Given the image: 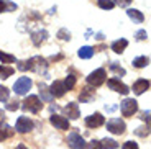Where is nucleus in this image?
I'll return each mask as SVG.
<instances>
[{"label": "nucleus", "mask_w": 151, "mask_h": 149, "mask_svg": "<svg viewBox=\"0 0 151 149\" xmlns=\"http://www.w3.org/2000/svg\"><path fill=\"white\" fill-rule=\"evenodd\" d=\"M105 123V118H104L100 113H94V115L91 116H87L86 118V126L87 128H99V126H102V125Z\"/></svg>", "instance_id": "9d476101"}, {"label": "nucleus", "mask_w": 151, "mask_h": 149, "mask_svg": "<svg viewBox=\"0 0 151 149\" xmlns=\"http://www.w3.org/2000/svg\"><path fill=\"white\" fill-rule=\"evenodd\" d=\"M17 149H28V148L25 144H18V146H17Z\"/></svg>", "instance_id": "4c0bfd02"}, {"label": "nucleus", "mask_w": 151, "mask_h": 149, "mask_svg": "<svg viewBox=\"0 0 151 149\" xmlns=\"http://www.w3.org/2000/svg\"><path fill=\"white\" fill-rule=\"evenodd\" d=\"M107 85L112 90H115V92L123 93V95H128V92H130L128 87L125 85L123 82H120V79H109V80H107Z\"/></svg>", "instance_id": "1a4fd4ad"}, {"label": "nucleus", "mask_w": 151, "mask_h": 149, "mask_svg": "<svg viewBox=\"0 0 151 149\" xmlns=\"http://www.w3.org/2000/svg\"><path fill=\"white\" fill-rule=\"evenodd\" d=\"M99 148L100 149H117L118 148V143L115 139H110V138H105L102 141H99Z\"/></svg>", "instance_id": "6ab92c4d"}, {"label": "nucleus", "mask_w": 151, "mask_h": 149, "mask_svg": "<svg viewBox=\"0 0 151 149\" xmlns=\"http://www.w3.org/2000/svg\"><path fill=\"white\" fill-rule=\"evenodd\" d=\"M136 39H138V41H145V39H148V33L145 30H140V31H136Z\"/></svg>", "instance_id": "473e14b6"}, {"label": "nucleus", "mask_w": 151, "mask_h": 149, "mask_svg": "<svg viewBox=\"0 0 151 149\" xmlns=\"http://www.w3.org/2000/svg\"><path fill=\"white\" fill-rule=\"evenodd\" d=\"M58 38H59V39H63V41H69V39H71V33H69L68 30H64V28H63V30L58 31Z\"/></svg>", "instance_id": "c85d7f7f"}, {"label": "nucleus", "mask_w": 151, "mask_h": 149, "mask_svg": "<svg viewBox=\"0 0 151 149\" xmlns=\"http://www.w3.org/2000/svg\"><path fill=\"white\" fill-rule=\"evenodd\" d=\"M125 121H122L120 118H112L107 121V130L113 134H123L125 133Z\"/></svg>", "instance_id": "423d86ee"}, {"label": "nucleus", "mask_w": 151, "mask_h": 149, "mask_svg": "<svg viewBox=\"0 0 151 149\" xmlns=\"http://www.w3.org/2000/svg\"><path fill=\"white\" fill-rule=\"evenodd\" d=\"M0 118L5 120V112H4V110H0Z\"/></svg>", "instance_id": "58836bf2"}, {"label": "nucleus", "mask_w": 151, "mask_h": 149, "mask_svg": "<svg viewBox=\"0 0 151 149\" xmlns=\"http://www.w3.org/2000/svg\"><path fill=\"white\" fill-rule=\"evenodd\" d=\"M143 121H146V123H150V110H146V112H143L141 113V116H140Z\"/></svg>", "instance_id": "e433bc0d"}, {"label": "nucleus", "mask_w": 151, "mask_h": 149, "mask_svg": "<svg viewBox=\"0 0 151 149\" xmlns=\"http://www.w3.org/2000/svg\"><path fill=\"white\" fill-rule=\"evenodd\" d=\"M64 113L68 115V118L71 120H77L81 116V110H79V105L74 103V102H71V103H68L64 107Z\"/></svg>", "instance_id": "f8f14e48"}, {"label": "nucleus", "mask_w": 151, "mask_h": 149, "mask_svg": "<svg viewBox=\"0 0 151 149\" xmlns=\"http://www.w3.org/2000/svg\"><path fill=\"white\" fill-rule=\"evenodd\" d=\"M97 4H99V7L104 8V10H112V8L115 7L112 0H97Z\"/></svg>", "instance_id": "bb28decb"}, {"label": "nucleus", "mask_w": 151, "mask_h": 149, "mask_svg": "<svg viewBox=\"0 0 151 149\" xmlns=\"http://www.w3.org/2000/svg\"><path fill=\"white\" fill-rule=\"evenodd\" d=\"M135 133L138 134V136H141V138H145V136L150 134V128H148V126H141V128H138V130H135Z\"/></svg>", "instance_id": "7c9ffc66"}, {"label": "nucleus", "mask_w": 151, "mask_h": 149, "mask_svg": "<svg viewBox=\"0 0 151 149\" xmlns=\"http://www.w3.org/2000/svg\"><path fill=\"white\" fill-rule=\"evenodd\" d=\"M49 123L53 125L56 130H69V120L64 118V116H59V115H53L49 118Z\"/></svg>", "instance_id": "9b49d317"}, {"label": "nucleus", "mask_w": 151, "mask_h": 149, "mask_svg": "<svg viewBox=\"0 0 151 149\" xmlns=\"http://www.w3.org/2000/svg\"><path fill=\"white\" fill-rule=\"evenodd\" d=\"M79 100L84 102V103H87V102H92V100H94V90H92V89H84L82 92H81Z\"/></svg>", "instance_id": "4be33fe9"}, {"label": "nucleus", "mask_w": 151, "mask_h": 149, "mask_svg": "<svg viewBox=\"0 0 151 149\" xmlns=\"http://www.w3.org/2000/svg\"><path fill=\"white\" fill-rule=\"evenodd\" d=\"M31 85H33V82H31L30 77H20L18 80L13 84V92H15L17 95H27L28 90L31 89Z\"/></svg>", "instance_id": "7ed1b4c3"}, {"label": "nucleus", "mask_w": 151, "mask_h": 149, "mask_svg": "<svg viewBox=\"0 0 151 149\" xmlns=\"http://www.w3.org/2000/svg\"><path fill=\"white\" fill-rule=\"evenodd\" d=\"M8 97H10V90H8L7 87L0 85V102H7Z\"/></svg>", "instance_id": "cd10ccee"}, {"label": "nucleus", "mask_w": 151, "mask_h": 149, "mask_svg": "<svg viewBox=\"0 0 151 149\" xmlns=\"http://www.w3.org/2000/svg\"><path fill=\"white\" fill-rule=\"evenodd\" d=\"M120 110H122V115L123 116H132L138 110V102L135 98H125L120 103Z\"/></svg>", "instance_id": "39448f33"}, {"label": "nucleus", "mask_w": 151, "mask_h": 149, "mask_svg": "<svg viewBox=\"0 0 151 149\" xmlns=\"http://www.w3.org/2000/svg\"><path fill=\"white\" fill-rule=\"evenodd\" d=\"M127 46H128V41H127L125 38H122V39H118V41L112 43V51H115L117 54H122V52L127 49Z\"/></svg>", "instance_id": "f3484780"}, {"label": "nucleus", "mask_w": 151, "mask_h": 149, "mask_svg": "<svg viewBox=\"0 0 151 149\" xmlns=\"http://www.w3.org/2000/svg\"><path fill=\"white\" fill-rule=\"evenodd\" d=\"M132 4V0H115L113 5H118V7H128Z\"/></svg>", "instance_id": "f704fd0d"}, {"label": "nucleus", "mask_w": 151, "mask_h": 149, "mask_svg": "<svg viewBox=\"0 0 151 149\" xmlns=\"http://www.w3.org/2000/svg\"><path fill=\"white\" fill-rule=\"evenodd\" d=\"M12 133H13V131H4V130H0V143L4 141L5 138H8V136H12Z\"/></svg>", "instance_id": "c9c22d12"}, {"label": "nucleus", "mask_w": 151, "mask_h": 149, "mask_svg": "<svg viewBox=\"0 0 151 149\" xmlns=\"http://www.w3.org/2000/svg\"><path fill=\"white\" fill-rule=\"evenodd\" d=\"M18 69L20 71H33L36 74H46L48 71V62H46L45 57L41 56H35L28 61H20L18 62Z\"/></svg>", "instance_id": "f257e3e1"}, {"label": "nucleus", "mask_w": 151, "mask_h": 149, "mask_svg": "<svg viewBox=\"0 0 151 149\" xmlns=\"http://www.w3.org/2000/svg\"><path fill=\"white\" fill-rule=\"evenodd\" d=\"M110 71H113L117 75H125V69L118 67V66H117V62H112V64H110Z\"/></svg>", "instance_id": "c756f323"}, {"label": "nucleus", "mask_w": 151, "mask_h": 149, "mask_svg": "<svg viewBox=\"0 0 151 149\" xmlns=\"http://www.w3.org/2000/svg\"><path fill=\"white\" fill-rule=\"evenodd\" d=\"M63 84H64V89L66 90H72V89H74V85H76V75H72V74L68 75Z\"/></svg>", "instance_id": "a878e982"}, {"label": "nucleus", "mask_w": 151, "mask_h": 149, "mask_svg": "<svg viewBox=\"0 0 151 149\" xmlns=\"http://www.w3.org/2000/svg\"><path fill=\"white\" fill-rule=\"evenodd\" d=\"M68 144H69L71 149H84L87 143L84 141V138L79 133H71L68 136Z\"/></svg>", "instance_id": "6e6552de"}, {"label": "nucleus", "mask_w": 151, "mask_h": 149, "mask_svg": "<svg viewBox=\"0 0 151 149\" xmlns=\"http://www.w3.org/2000/svg\"><path fill=\"white\" fill-rule=\"evenodd\" d=\"M94 52H95L94 48H91V46H82V48L77 51V54H79L81 59H91V57L94 56Z\"/></svg>", "instance_id": "a211bd4d"}, {"label": "nucleus", "mask_w": 151, "mask_h": 149, "mask_svg": "<svg viewBox=\"0 0 151 149\" xmlns=\"http://www.w3.org/2000/svg\"><path fill=\"white\" fill-rule=\"evenodd\" d=\"M0 61H2V64H12V62H15V56H12V54H7V52L4 51H0Z\"/></svg>", "instance_id": "393cba45"}, {"label": "nucleus", "mask_w": 151, "mask_h": 149, "mask_svg": "<svg viewBox=\"0 0 151 149\" xmlns=\"http://www.w3.org/2000/svg\"><path fill=\"white\" fill-rule=\"evenodd\" d=\"M40 95H41V100L45 102H51L53 100V95H51V92H49V87L46 85V84H40Z\"/></svg>", "instance_id": "aec40b11"}, {"label": "nucleus", "mask_w": 151, "mask_h": 149, "mask_svg": "<svg viewBox=\"0 0 151 149\" xmlns=\"http://www.w3.org/2000/svg\"><path fill=\"white\" fill-rule=\"evenodd\" d=\"M18 108H20V102H17V100L7 103V110H8V112H15V110H18Z\"/></svg>", "instance_id": "2f4dec72"}, {"label": "nucleus", "mask_w": 151, "mask_h": 149, "mask_svg": "<svg viewBox=\"0 0 151 149\" xmlns=\"http://www.w3.org/2000/svg\"><path fill=\"white\" fill-rule=\"evenodd\" d=\"M148 62H150V59H148L146 56H140V57H136V59H133V66L138 67V69L148 66Z\"/></svg>", "instance_id": "b1692460"}, {"label": "nucleus", "mask_w": 151, "mask_h": 149, "mask_svg": "<svg viewBox=\"0 0 151 149\" xmlns=\"http://www.w3.org/2000/svg\"><path fill=\"white\" fill-rule=\"evenodd\" d=\"M148 89H150V80H146V79H140V80H136V82L133 84V92H135L136 95H141V93L146 92Z\"/></svg>", "instance_id": "2eb2a0df"}, {"label": "nucleus", "mask_w": 151, "mask_h": 149, "mask_svg": "<svg viewBox=\"0 0 151 149\" xmlns=\"http://www.w3.org/2000/svg\"><path fill=\"white\" fill-rule=\"evenodd\" d=\"M49 92H51V95H53V98H59L63 97L66 93V89H64V84L61 82V80H54L53 84H51V87H49Z\"/></svg>", "instance_id": "ddd939ff"}, {"label": "nucleus", "mask_w": 151, "mask_h": 149, "mask_svg": "<svg viewBox=\"0 0 151 149\" xmlns=\"http://www.w3.org/2000/svg\"><path fill=\"white\" fill-rule=\"evenodd\" d=\"M17 4H13V2H8V0H0V13L2 11H13L17 10Z\"/></svg>", "instance_id": "412c9836"}, {"label": "nucleus", "mask_w": 151, "mask_h": 149, "mask_svg": "<svg viewBox=\"0 0 151 149\" xmlns=\"http://www.w3.org/2000/svg\"><path fill=\"white\" fill-rule=\"evenodd\" d=\"M15 72V69L10 66H5V64H2L0 66V79H8L12 74Z\"/></svg>", "instance_id": "5701e85b"}, {"label": "nucleus", "mask_w": 151, "mask_h": 149, "mask_svg": "<svg viewBox=\"0 0 151 149\" xmlns=\"http://www.w3.org/2000/svg\"><path fill=\"white\" fill-rule=\"evenodd\" d=\"M48 39V31L46 30H38L35 33H31V41L35 46H40L41 43H45Z\"/></svg>", "instance_id": "4468645a"}, {"label": "nucleus", "mask_w": 151, "mask_h": 149, "mask_svg": "<svg viewBox=\"0 0 151 149\" xmlns=\"http://www.w3.org/2000/svg\"><path fill=\"white\" fill-rule=\"evenodd\" d=\"M33 126H35L33 121H31L28 116H20L15 123V130L18 131V133H28V131L33 130Z\"/></svg>", "instance_id": "0eeeda50"}, {"label": "nucleus", "mask_w": 151, "mask_h": 149, "mask_svg": "<svg viewBox=\"0 0 151 149\" xmlns=\"http://www.w3.org/2000/svg\"><path fill=\"white\" fill-rule=\"evenodd\" d=\"M122 149H138V144L135 141H127V143H123Z\"/></svg>", "instance_id": "72a5a7b5"}, {"label": "nucleus", "mask_w": 151, "mask_h": 149, "mask_svg": "<svg viewBox=\"0 0 151 149\" xmlns=\"http://www.w3.org/2000/svg\"><path fill=\"white\" fill-rule=\"evenodd\" d=\"M105 69H95L94 72H91L89 74V77H87V82H89V85H94V87H99V85H102L104 82H105Z\"/></svg>", "instance_id": "20e7f679"}, {"label": "nucleus", "mask_w": 151, "mask_h": 149, "mask_svg": "<svg viewBox=\"0 0 151 149\" xmlns=\"http://www.w3.org/2000/svg\"><path fill=\"white\" fill-rule=\"evenodd\" d=\"M22 108L28 113H40L41 108H43V103H41V100L38 98V95H28V97L23 100Z\"/></svg>", "instance_id": "f03ea898"}, {"label": "nucleus", "mask_w": 151, "mask_h": 149, "mask_svg": "<svg viewBox=\"0 0 151 149\" xmlns=\"http://www.w3.org/2000/svg\"><path fill=\"white\" fill-rule=\"evenodd\" d=\"M127 15H128V18L133 20L135 23H141L145 20V15L140 10H136V8H128V10H127Z\"/></svg>", "instance_id": "dca6fc26"}]
</instances>
